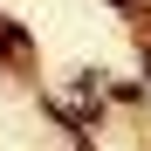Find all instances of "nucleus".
Returning <instances> with one entry per match:
<instances>
[{
	"label": "nucleus",
	"instance_id": "1",
	"mask_svg": "<svg viewBox=\"0 0 151 151\" xmlns=\"http://www.w3.org/2000/svg\"><path fill=\"white\" fill-rule=\"evenodd\" d=\"M21 48H28V41H21V28H7V21H0V55H21Z\"/></svg>",
	"mask_w": 151,
	"mask_h": 151
},
{
	"label": "nucleus",
	"instance_id": "2",
	"mask_svg": "<svg viewBox=\"0 0 151 151\" xmlns=\"http://www.w3.org/2000/svg\"><path fill=\"white\" fill-rule=\"evenodd\" d=\"M117 7H124V0H117Z\"/></svg>",
	"mask_w": 151,
	"mask_h": 151
}]
</instances>
